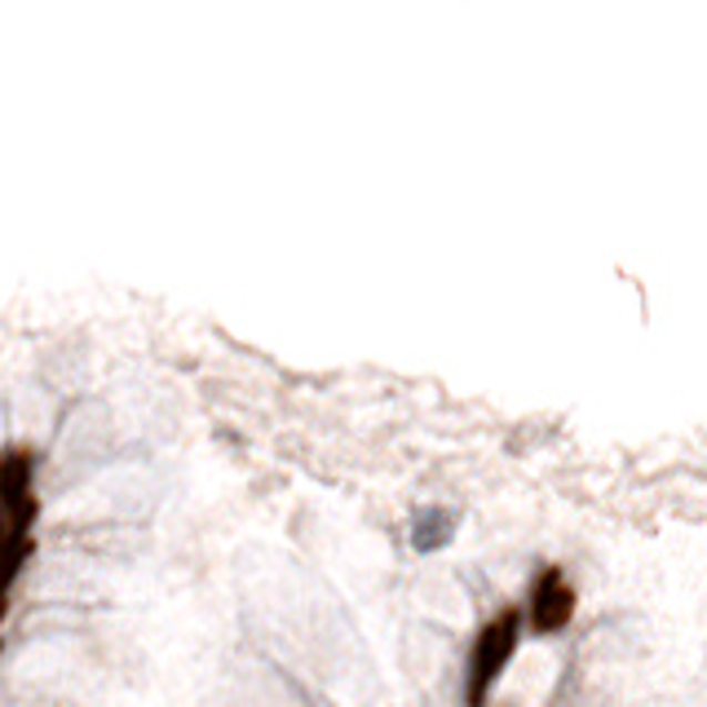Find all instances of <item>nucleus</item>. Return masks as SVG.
Masks as SVG:
<instances>
[{
  "instance_id": "nucleus-3",
  "label": "nucleus",
  "mask_w": 707,
  "mask_h": 707,
  "mask_svg": "<svg viewBox=\"0 0 707 707\" xmlns=\"http://www.w3.org/2000/svg\"><path fill=\"white\" fill-rule=\"evenodd\" d=\"M0 518L9 526L31 531L40 518V500H35V455L27 447H9L0 451Z\"/></svg>"
},
{
  "instance_id": "nucleus-2",
  "label": "nucleus",
  "mask_w": 707,
  "mask_h": 707,
  "mask_svg": "<svg viewBox=\"0 0 707 707\" xmlns=\"http://www.w3.org/2000/svg\"><path fill=\"white\" fill-rule=\"evenodd\" d=\"M575 584L566 580L562 566H544L540 580L531 584V597H526V611H522V628L531 624L535 637H557L571 628L575 619Z\"/></svg>"
},
{
  "instance_id": "nucleus-4",
  "label": "nucleus",
  "mask_w": 707,
  "mask_h": 707,
  "mask_svg": "<svg viewBox=\"0 0 707 707\" xmlns=\"http://www.w3.org/2000/svg\"><path fill=\"white\" fill-rule=\"evenodd\" d=\"M4 606H9V602H0V619H4Z\"/></svg>"
},
{
  "instance_id": "nucleus-1",
  "label": "nucleus",
  "mask_w": 707,
  "mask_h": 707,
  "mask_svg": "<svg viewBox=\"0 0 707 707\" xmlns=\"http://www.w3.org/2000/svg\"><path fill=\"white\" fill-rule=\"evenodd\" d=\"M522 646V611H500L495 619L482 624V633L473 637V655H469V677H464V704L486 707L491 690L500 686L504 668L513 664Z\"/></svg>"
}]
</instances>
